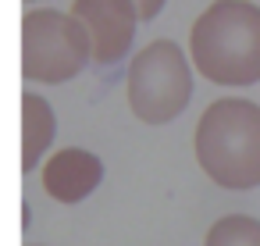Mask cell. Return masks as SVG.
<instances>
[{
  "label": "cell",
  "mask_w": 260,
  "mask_h": 246,
  "mask_svg": "<svg viewBox=\"0 0 260 246\" xmlns=\"http://www.w3.org/2000/svg\"><path fill=\"white\" fill-rule=\"evenodd\" d=\"M189 57L196 72L228 89L260 82V4L214 0L189 29Z\"/></svg>",
  "instance_id": "obj_1"
},
{
  "label": "cell",
  "mask_w": 260,
  "mask_h": 246,
  "mask_svg": "<svg viewBox=\"0 0 260 246\" xmlns=\"http://www.w3.org/2000/svg\"><path fill=\"white\" fill-rule=\"evenodd\" d=\"M200 171L232 193L260 186V104L246 97H221L207 104L192 132Z\"/></svg>",
  "instance_id": "obj_2"
},
{
  "label": "cell",
  "mask_w": 260,
  "mask_h": 246,
  "mask_svg": "<svg viewBox=\"0 0 260 246\" xmlns=\"http://www.w3.org/2000/svg\"><path fill=\"white\" fill-rule=\"evenodd\" d=\"M192 72H196L192 57L175 40L146 43L128 61V75H125L128 111L143 125L175 121L192 100Z\"/></svg>",
  "instance_id": "obj_3"
},
{
  "label": "cell",
  "mask_w": 260,
  "mask_h": 246,
  "mask_svg": "<svg viewBox=\"0 0 260 246\" xmlns=\"http://www.w3.org/2000/svg\"><path fill=\"white\" fill-rule=\"evenodd\" d=\"M93 40L72 11L29 8L22 18V75L36 86H61L86 72Z\"/></svg>",
  "instance_id": "obj_4"
},
{
  "label": "cell",
  "mask_w": 260,
  "mask_h": 246,
  "mask_svg": "<svg viewBox=\"0 0 260 246\" xmlns=\"http://www.w3.org/2000/svg\"><path fill=\"white\" fill-rule=\"evenodd\" d=\"M68 11L86 25L96 65H118L128 57L136 29L143 22L136 0H72Z\"/></svg>",
  "instance_id": "obj_5"
},
{
  "label": "cell",
  "mask_w": 260,
  "mask_h": 246,
  "mask_svg": "<svg viewBox=\"0 0 260 246\" xmlns=\"http://www.w3.org/2000/svg\"><path fill=\"white\" fill-rule=\"evenodd\" d=\"M43 193L57 203H82L100 182H104V161L93 150L82 146H64L50 153L40 168Z\"/></svg>",
  "instance_id": "obj_6"
},
{
  "label": "cell",
  "mask_w": 260,
  "mask_h": 246,
  "mask_svg": "<svg viewBox=\"0 0 260 246\" xmlns=\"http://www.w3.org/2000/svg\"><path fill=\"white\" fill-rule=\"evenodd\" d=\"M57 136V114L43 93H22V171L43 168Z\"/></svg>",
  "instance_id": "obj_7"
},
{
  "label": "cell",
  "mask_w": 260,
  "mask_h": 246,
  "mask_svg": "<svg viewBox=\"0 0 260 246\" xmlns=\"http://www.w3.org/2000/svg\"><path fill=\"white\" fill-rule=\"evenodd\" d=\"M203 246H260V218L224 214L207 228Z\"/></svg>",
  "instance_id": "obj_8"
},
{
  "label": "cell",
  "mask_w": 260,
  "mask_h": 246,
  "mask_svg": "<svg viewBox=\"0 0 260 246\" xmlns=\"http://www.w3.org/2000/svg\"><path fill=\"white\" fill-rule=\"evenodd\" d=\"M164 4H168V0H136V8H139V18H143V22H153V18L164 11Z\"/></svg>",
  "instance_id": "obj_9"
},
{
  "label": "cell",
  "mask_w": 260,
  "mask_h": 246,
  "mask_svg": "<svg viewBox=\"0 0 260 246\" xmlns=\"http://www.w3.org/2000/svg\"><path fill=\"white\" fill-rule=\"evenodd\" d=\"M25 4H40V0H25Z\"/></svg>",
  "instance_id": "obj_10"
},
{
  "label": "cell",
  "mask_w": 260,
  "mask_h": 246,
  "mask_svg": "<svg viewBox=\"0 0 260 246\" xmlns=\"http://www.w3.org/2000/svg\"><path fill=\"white\" fill-rule=\"evenodd\" d=\"M36 246H40V242H36Z\"/></svg>",
  "instance_id": "obj_11"
}]
</instances>
